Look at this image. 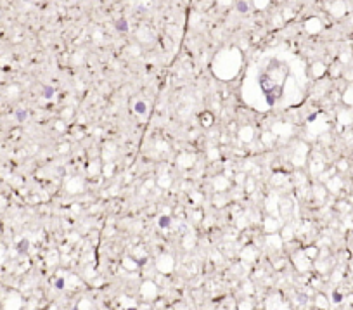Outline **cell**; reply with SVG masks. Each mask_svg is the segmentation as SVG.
Listing matches in <instances>:
<instances>
[{
  "instance_id": "3957f363",
  "label": "cell",
  "mask_w": 353,
  "mask_h": 310,
  "mask_svg": "<svg viewBox=\"0 0 353 310\" xmlns=\"http://www.w3.org/2000/svg\"><path fill=\"white\" fill-rule=\"evenodd\" d=\"M236 7H237V11H239V12H248V11H249V5H248V2H246V0H237Z\"/></svg>"
},
{
  "instance_id": "277c9868",
  "label": "cell",
  "mask_w": 353,
  "mask_h": 310,
  "mask_svg": "<svg viewBox=\"0 0 353 310\" xmlns=\"http://www.w3.org/2000/svg\"><path fill=\"white\" fill-rule=\"evenodd\" d=\"M170 224H171V220H170V217H166V215L159 218V227H161V229H166V227H170Z\"/></svg>"
},
{
  "instance_id": "9c48e42d",
  "label": "cell",
  "mask_w": 353,
  "mask_h": 310,
  "mask_svg": "<svg viewBox=\"0 0 353 310\" xmlns=\"http://www.w3.org/2000/svg\"><path fill=\"white\" fill-rule=\"evenodd\" d=\"M341 300V294H337V293H334V302H339Z\"/></svg>"
},
{
  "instance_id": "5b68a950",
  "label": "cell",
  "mask_w": 353,
  "mask_h": 310,
  "mask_svg": "<svg viewBox=\"0 0 353 310\" xmlns=\"http://www.w3.org/2000/svg\"><path fill=\"white\" fill-rule=\"evenodd\" d=\"M43 97H45V99H52V97H54V88L49 87V85L43 87Z\"/></svg>"
},
{
  "instance_id": "7a4b0ae2",
  "label": "cell",
  "mask_w": 353,
  "mask_h": 310,
  "mask_svg": "<svg viewBox=\"0 0 353 310\" xmlns=\"http://www.w3.org/2000/svg\"><path fill=\"white\" fill-rule=\"evenodd\" d=\"M146 109H147V106H146V102H144V101H137V102L133 104V111H135L137 115H144V113H146Z\"/></svg>"
},
{
  "instance_id": "6da1fadb",
  "label": "cell",
  "mask_w": 353,
  "mask_h": 310,
  "mask_svg": "<svg viewBox=\"0 0 353 310\" xmlns=\"http://www.w3.org/2000/svg\"><path fill=\"white\" fill-rule=\"evenodd\" d=\"M114 26H116V30H118V31H121V33H127V31H128V21L125 19V18L116 19Z\"/></svg>"
},
{
  "instance_id": "ba28073f",
  "label": "cell",
  "mask_w": 353,
  "mask_h": 310,
  "mask_svg": "<svg viewBox=\"0 0 353 310\" xmlns=\"http://www.w3.org/2000/svg\"><path fill=\"white\" fill-rule=\"evenodd\" d=\"M56 286H57V289H62V286H64V281H62V279H59V281L56 282Z\"/></svg>"
},
{
  "instance_id": "52a82bcc",
  "label": "cell",
  "mask_w": 353,
  "mask_h": 310,
  "mask_svg": "<svg viewBox=\"0 0 353 310\" xmlns=\"http://www.w3.org/2000/svg\"><path fill=\"white\" fill-rule=\"evenodd\" d=\"M18 250H19V251H21V253H24V251H26V250H28V241H26V239H24V241H21V243H19V248H18Z\"/></svg>"
},
{
  "instance_id": "8992f818",
  "label": "cell",
  "mask_w": 353,
  "mask_h": 310,
  "mask_svg": "<svg viewBox=\"0 0 353 310\" xmlns=\"http://www.w3.org/2000/svg\"><path fill=\"white\" fill-rule=\"evenodd\" d=\"M26 116H28V113H26V111H23V109H19L18 113H16L18 121H24V120H26Z\"/></svg>"
}]
</instances>
